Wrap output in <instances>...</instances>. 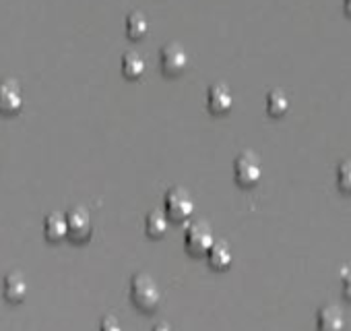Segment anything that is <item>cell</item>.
<instances>
[{
    "instance_id": "cell-21",
    "label": "cell",
    "mask_w": 351,
    "mask_h": 331,
    "mask_svg": "<svg viewBox=\"0 0 351 331\" xmlns=\"http://www.w3.org/2000/svg\"><path fill=\"white\" fill-rule=\"evenodd\" d=\"M343 3H345V11L351 15V0H343Z\"/></svg>"
},
{
    "instance_id": "cell-20",
    "label": "cell",
    "mask_w": 351,
    "mask_h": 331,
    "mask_svg": "<svg viewBox=\"0 0 351 331\" xmlns=\"http://www.w3.org/2000/svg\"><path fill=\"white\" fill-rule=\"evenodd\" d=\"M153 331H173V329H171L169 323H157V325L153 327Z\"/></svg>"
},
{
    "instance_id": "cell-3",
    "label": "cell",
    "mask_w": 351,
    "mask_h": 331,
    "mask_svg": "<svg viewBox=\"0 0 351 331\" xmlns=\"http://www.w3.org/2000/svg\"><path fill=\"white\" fill-rule=\"evenodd\" d=\"M263 176V166L256 153L252 151H242L234 159V179L240 187H254Z\"/></svg>"
},
{
    "instance_id": "cell-15",
    "label": "cell",
    "mask_w": 351,
    "mask_h": 331,
    "mask_svg": "<svg viewBox=\"0 0 351 331\" xmlns=\"http://www.w3.org/2000/svg\"><path fill=\"white\" fill-rule=\"evenodd\" d=\"M126 34L132 40H141L149 34V19L145 17V13L134 11L126 17Z\"/></svg>"
},
{
    "instance_id": "cell-5",
    "label": "cell",
    "mask_w": 351,
    "mask_h": 331,
    "mask_svg": "<svg viewBox=\"0 0 351 331\" xmlns=\"http://www.w3.org/2000/svg\"><path fill=\"white\" fill-rule=\"evenodd\" d=\"M66 236L73 242H87L93 234V222L87 209L75 207L66 216Z\"/></svg>"
},
{
    "instance_id": "cell-8",
    "label": "cell",
    "mask_w": 351,
    "mask_h": 331,
    "mask_svg": "<svg viewBox=\"0 0 351 331\" xmlns=\"http://www.w3.org/2000/svg\"><path fill=\"white\" fill-rule=\"evenodd\" d=\"M23 106V91L17 81H0V114H17Z\"/></svg>"
},
{
    "instance_id": "cell-16",
    "label": "cell",
    "mask_w": 351,
    "mask_h": 331,
    "mask_svg": "<svg viewBox=\"0 0 351 331\" xmlns=\"http://www.w3.org/2000/svg\"><path fill=\"white\" fill-rule=\"evenodd\" d=\"M289 108V100L283 91H271L267 95V110L271 116H283Z\"/></svg>"
},
{
    "instance_id": "cell-9",
    "label": "cell",
    "mask_w": 351,
    "mask_h": 331,
    "mask_svg": "<svg viewBox=\"0 0 351 331\" xmlns=\"http://www.w3.org/2000/svg\"><path fill=\"white\" fill-rule=\"evenodd\" d=\"M207 106L213 114H226L234 106V93L226 83H215L207 91Z\"/></svg>"
},
{
    "instance_id": "cell-18",
    "label": "cell",
    "mask_w": 351,
    "mask_h": 331,
    "mask_svg": "<svg viewBox=\"0 0 351 331\" xmlns=\"http://www.w3.org/2000/svg\"><path fill=\"white\" fill-rule=\"evenodd\" d=\"M341 290H343V296L351 300V267L341 269Z\"/></svg>"
},
{
    "instance_id": "cell-13",
    "label": "cell",
    "mask_w": 351,
    "mask_h": 331,
    "mask_svg": "<svg viewBox=\"0 0 351 331\" xmlns=\"http://www.w3.org/2000/svg\"><path fill=\"white\" fill-rule=\"evenodd\" d=\"M120 69H122L126 79H138L145 73L147 65H145V58L138 52H124V56L120 60Z\"/></svg>"
},
{
    "instance_id": "cell-2",
    "label": "cell",
    "mask_w": 351,
    "mask_h": 331,
    "mask_svg": "<svg viewBox=\"0 0 351 331\" xmlns=\"http://www.w3.org/2000/svg\"><path fill=\"white\" fill-rule=\"evenodd\" d=\"M163 205H165V216L171 222H184L195 212L193 195L186 189H182V187L169 189L167 195H165V199H163Z\"/></svg>"
},
{
    "instance_id": "cell-17",
    "label": "cell",
    "mask_w": 351,
    "mask_h": 331,
    "mask_svg": "<svg viewBox=\"0 0 351 331\" xmlns=\"http://www.w3.org/2000/svg\"><path fill=\"white\" fill-rule=\"evenodd\" d=\"M337 185L343 193H351V161H343L337 168Z\"/></svg>"
},
{
    "instance_id": "cell-4",
    "label": "cell",
    "mask_w": 351,
    "mask_h": 331,
    "mask_svg": "<svg viewBox=\"0 0 351 331\" xmlns=\"http://www.w3.org/2000/svg\"><path fill=\"white\" fill-rule=\"evenodd\" d=\"M159 62H161V71L167 77H178L189 67V52L178 42H169L161 48Z\"/></svg>"
},
{
    "instance_id": "cell-11",
    "label": "cell",
    "mask_w": 351,
    "mask_h": 331,
    "mask_svg": "<svg viewBox=\"0 0 351 331\" xmlns=\"http://www.w3.org/2000/svg\"><path fill=\"white\" fill-rule=\"evenodd\" d=\"M207 259H209V265L213 269H228L232 263H234V253L230 249V244L226 240H215L211 244V249L207 251Z\"/></svg>"
},
{
    "instance_id": "cell-12",
    "label": "cell",
    "mask_w": 351,
    "mask_h": 331,
    "mask_svg": "<svg viewBox=\"0 0 351 331\" xmlns=\"http://www.w3.org/2000/svg\"><path fill=\"white\" fill-rule=\"evenodd\" d=\"M44 234L52 242H62L66 238V218L62 214H50L44 220Z\"/></svg>"
},
{
    "instance_id": "cell-6",
    "label": "cell",
    "mask_w": 351,
    "mask_h": 331,
    "mask_svg": "<svg viewBox=\"0 0 351 331\" xmlns=\"http://www.w3.org/2000/svg\"><path fill=\"white\" fill-rule=\"evenodd\" d=\"M184 242H186L189 253L205 255L211 249V244L215 242V234H213V230H211V226L207 222H195V224L189 226Z\"/></svg>"
},
{
    "instance_id": "cell-7",
    "label": "cell",
    "mask_w": 351,
    "mask_h": 331,
    "mask_svg": "<svg viewBox=\"0 0 351 331\" xmlns=\"http://www.w3.org/2000/svg\"><path fill=\"white\" fill-rule=\"evenodd\" d=\"M347 317L337 304H324L316 312V331H345Z\"/></svg>"
},
{
    "instance_id": "cell-10",
    "label": "cell",
    "mask_w": 351,
    "mask_h": 331,
    "mask_svg": "<svg viewBox=\"0 0 351 331\" xmlns=\"http://www.w3.org/2000/svg\"><path fill=\"white\" fill-rule=\"evenodd\" d=\"M29 292L27 279L21 271H11L3 279V294L9 302H21Z\"/></svg>"
},
{
    "instance_id": "cell-19",
    "label": "cell",
    "mask_w": 351,
    "mask_h": 331,
    "mask_svg": "<svg viewBox=\"0 0 351 331\" xmlns=\"http://www.w3.org/2000/svg\"><path fill=\"white\" fill-rule=\"evenodd\" d=\"M99 331H122V325H120V321H118L116 317L108 315V317H104V319H101V323H99Z\"/></svg>"
},
{
    "instance_id": "cell-1",
    "label": "cell",
    "mask_w": 351,
    "mask_h": 331,
    "mask_svg": "<svg viewBox=\"0 0 351 331\" xmlns=\"http://www.w3.org/2000/svg\"><path fill=\"white\" fill-rule=\"evenodd\" d=\"M130 300L143 312H153L161 302V290L149 273H136L130 282Z\"/></svg>"
},
{
    "instance_id": "cell-14",
    "label": "cell",
    "mask_w": 351,
    "mask_h": 331,
    "mask_svg": "<svg viewBox=\"0 0 351 331\" xmlns=\"http://www.w3.org/2000/svg\"><path fill=\"white\" fill-rule=\"evenodd\" d=\"M169 228V220L165 216V212H149L147 218H145V232L151 236V238H161Z\"/></svg>"
}]
</instances>
